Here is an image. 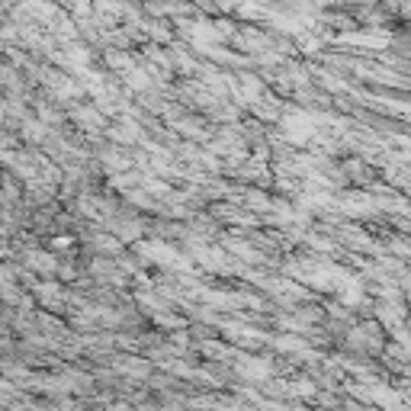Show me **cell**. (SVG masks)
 <instances>
[{
  "mask_svg": "<svg viewBox=\"0 0 411 411\" xmlns=\"http://www.w3.org/2000/svg\"><path fill=\"white\" fill-rule=\"evenodd\" d=\"M29 263L39 267V270H52L55 267V260H48V254H29Z\"/></svg>",
  "mask_w": 411,
  "mask_h": 411,
  "instance_id": "1",
  "label": "cell"
}]
</instances>
